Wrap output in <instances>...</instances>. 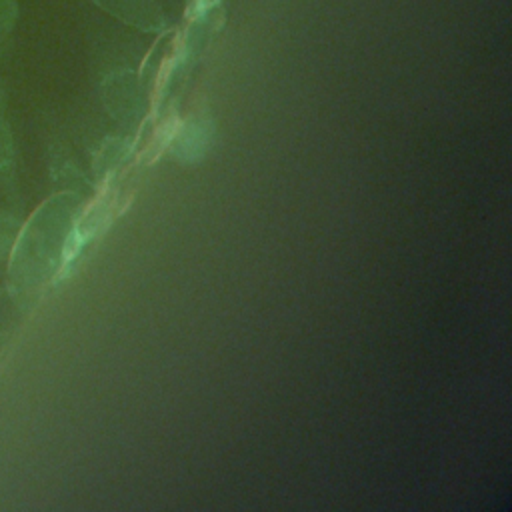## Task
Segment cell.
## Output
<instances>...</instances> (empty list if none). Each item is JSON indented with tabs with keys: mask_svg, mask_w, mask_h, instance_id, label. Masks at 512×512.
<instances>
[{
	"mask_svg": "<svg viewBox=\"0 0 512 512\" xmlns=\"http://www.w3.org/2000/svg\"><path fill=\"white\" fill-rule=\"evenodd\" d=\"M18 20V2L16 0H0V36L8 34Z\"/></svg>",
	"mask_w": 512,
	"mask_h": 512,
	"instance_id": "6da1fadb",
	"label": "cell"
},
{
	"mask_svg": "<svg viewBox=\"0 0 512 512\" xmlns=\"http://www.w3.org/2000/svg\"><path fill=\"white\" fill-rule=\"evenodd\" d=\"M14 228H16V222L10 216L0 214V258H4L6 252L10 250V244L14 240Z\"/></svg>",
	"mask_w": 512,
	"mask_h": 512,
	"instance_id": "7a4b0ae2",
	"label": "cell"
},
{
	"mask_svg": "<svg viewBox=\"0 0 512 512\" xmlns=\"http://www.w3.org/2000/svg\"><path fill=\"white\" fill-rule=\"evenodd\" d=\"M10 156H12V138H10L8 124L0 110V166L6 164L10 160Z\"/></svg>",
	"mask_w": 512,
	"mask_h": 512,
	"instance_id": "3957f363",
	"label": "cell"
}]
</instances>
